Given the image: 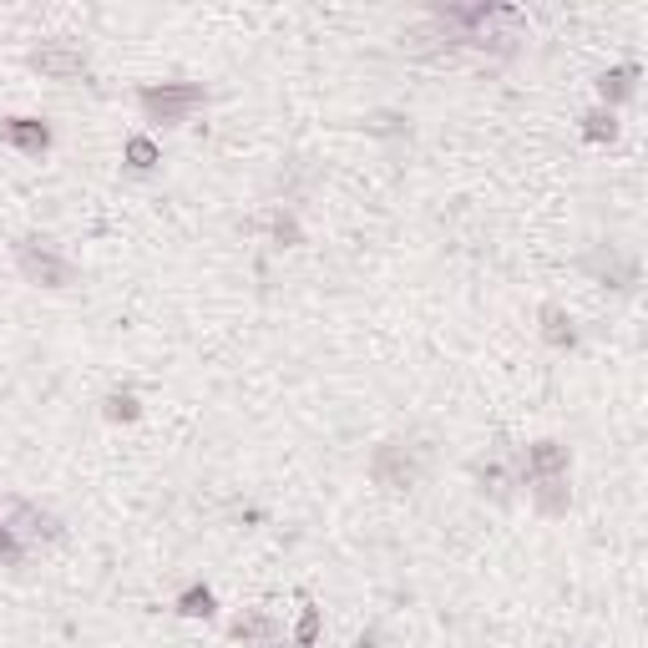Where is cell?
I'll return each mask as SVG.
<instances>
[{
	"label": "cell",
	"instance_id": "1",
	"mask_svg": "<svg viewBox=\"0 0 648 648\" xmlns=\"http://www.w3.org/2000/svg\"><path fill=\"white\" fill-rule=\"evenodd\" d=\"M203 86L198 82H163V86H142L138 102L152 122H188L198 107H203Z\"/></svg>",
	"mask_w": 648,
	"mask_h": 648
},
{
	"label": "cell",
	"instance_id": "2",
	"mask_svg": "<svg viewBox=\"0 0 648 648\" xmlns=\"http://www.w3.org/2000/svg\"><path fill=\"white\" fill-rule=\"evenodd\" d=\"M15 263H21V274H26L31 284H42V290H67L71 279H76L71 259H61L46 238H21V244H15Z\"/></svg>",
	"mask_w": 648,
	"mask_h": 648
},
{
	"label": "cell",
	"instance_id": "3",
	"mask_svg": "<svg viewBox=\"0 0 648 648\" xmlns=\"http://www.w3.org/2000/svg\"><path fill=\"white\" fill-rule=\"evenodd\" d=\"M370 471H375V482L380 486L405 492V486L421 482V456H415V446H405V441H386V446H375Z\"/></svg>",
	"mask_w": 648,
	"mask_h": 648
},
{
	"label": "cell",
	"instance_id": "4",
	"mask_svg": "<svg viewBox=\"0 0 648 648\" xmlns=\"http://www.w3.org/2000/svg\"><path fill=\"white\" fill-rule=\"evenodd\" d=\"M31 67L42 71V76H51V82H82L86 56L76 51V46H67V42H51V46H42V51L31 56Z\"/></svg>",
	"mask_w": 648,
	"mask_h": 648
},
{
	"label": "cell",
	"instance_id": "5",
	"mask_svg": "<svg viewBox=\"0 0 648 648\" xmlns=\"http://www.w3.org/2000/svg\"><path fill=\"white\" fill-rule=\"evenodd\" d=\"M582 269H588L593 279H603V284H613V290H634L638 284V263L618 259L613 249H593L588 259H582Z\"/></svg>",
	"mask_w": 648,
	"mask_h": 648
},
{
	"label": "cell",
	"instance_id": "6",
	"mask_svg": "<svg viewBox=\"0 0 648 648\" xmlns=\"http://www.w3.org/2000/svg\"><path fill=\"white\" fill-rule=\"evenodd\" d=\"M522 476L527 482H547V476H567V446L563 441H538L522 456Z\"/></svg>",
	"mask_w": 648,
	"mask_h": 648
},
{
	"label": "cell",
	"instance_id": "7",
	"mask_svg": "<svg viewBox=\"0 0 648 648\" xmlns=\"http://www.w3.org/2000/svg\"><path fill=\"white\" fill-rule=\"evenodd\" d=\"M0 142H11V148L42 157V152L51 148V127L36 122V117H5V122H0Z\"/></svg>",
	"mask_w": 648,
	"mask_h": 648
},
{
	"label": "cell",
	"instance_id": "8",
	"mask_svg": "<svg viewBox=\"0 0 648 648\" xmlns=\"http://www.w3.org/2000/svg\"><path fill=\"white\" fill-rule=\"evenodd\" d=\"M5 527H11V532H26V538H61V522H56L51 511H36L31 502H15V507L5 511Z\"/></svg>",
	"mask_w": 648,
	"mask_h": 648
},
{
	"label": "cell",
	"instance_id": "9",
	"mask_svg": "<svg viewBox=\"0 0 648 648\" xmlns=\"http://www.w3.org/2000/svg\"><path fill=\"white\" fill-rule=\"evenodd\" d=\"M542 340H547L552 350H573L578 345V330H573V315H567L563 304H542Z\"/></svg>",
	"mask_w": 648,
	"mask_h": 648
},
{
	"label": "cell",
	"instance_id": "10",
	"mask_svg": "<svg viewBox=\"0 0 648 648\" xmlns=\"http://www.w3.org/2000/svg\"><path fill=\"white\" fill-rule=\"evenodd\" d=\"M634 82H638V67H613V71H603V76H598V92H603L608 111H613V102L634 97Z\"/></svg>",
	"mask_w": 648,
	"mask_h": 648
},
{
	"label": "cell",
	"instance_id": "11",
	"mask_svg": "<svg viewBox=\"0 0 648 648\" xmlns=\"http://www.w3.org/2000/svg\"><path fill=\"white\" fill-rule=\"evenodd\" d=\"M234 638H244V644H274L279 628L269 613H244V618H234V628H228Z\"/></svg>",
	"mask_w": 648,
	"mask_h": 648
},
{
	"label": "cell",
	"instance_id": "12",
	"mask_svg": "<svg viewBox=\"0 0 648 648\" xmlns=\"http://www.w3.org/2000/svg\"><path fill=\"white\" fill-rule=\"evenodd\" d=\"M532 502H538L547 517L567 511V476H547V482H532Z\"/></svg>",
	"mask_w": 648,
	"mask_h": 648
},
{
	"label": "cell",
	"instance_id": "13",
	"mask_svg": "<svg viewBox=\"0 0 648 648\" xmlns=\"http://www.w3.org/2000/svg\"><path fill=\"white\" fill-rule=\"evenodd\" d=\"M582 138L588 142H613L618 138V122H613V111L608 107H593L588 117H582Z\"/></svg>",
	"mask_w": 648,
	"mask_h": 648
},
{
	"label": "cell",
	"instance_id": "14",
	"mask_svg": "<svg viewBox=\"0 0 648 648\" xmlns=\"http://www.w3.org/2000/svg\"><path fill=\"white\" fill-rule=\"evenodd\" d=\"M178 613H188V618H208V613H213V588H203V582L182 588V593H178Z\"/></svg>",
	"mask_w": 648,
	"mask_h": 648
},
{
	"label": "cell",
	"instance_id": "15",
	"mask_svg": "<svg viewBox=\"0 0 648 648\" xmlns=\"http://www.w3.org/2000/svg\"><path fill=\"white\" fill-rule=\"evenodd\" d=\"M127 163L138 167V173L157 167V163H163V157H157V142H152V138H127Z\"/></svg>",
	"mask_w": 648,
	"mask_h": 648
},
{
	"label": "cell",
	"instance_id": "16",
	"mask_svg": "<svg viewBox=\"0 0 648 648\" xmlns=\"http://www.w3.org/2000/svg\"><path fill=\"white\" fill-rule=\"evenodd\" d=\"M107 415H111V421H138V415H142L138 396H132V390H111V396H107Z\"/></svg>",
	"mask_w": 648,
	"mask_h": 648
},
{
	"label": "cell",
	"instance_id": "17",
	"mask_svg": "<svg viewBox=\"0 0 648 648\" xmlns=\"http://www.w3.org/2000/svg\"><path fill=\"white\" fill-rule=\"evenodd\" d=\"M365 127H370L375 138H396V132H405V117H396V111H370Z\"/></svg>",
	"mask_w": 648,
	"mask_h": 648
},
{
	"label": "cell",
	"instance_id": "18",
	"mask_svg": "<svg viewBox=\"0 0 648 648\" xmlns=\"http://www.w3.org/2000/svg\"><path fill=\"white\" fill-rule=\"evenodd\" d=\"M315 638H319V608H304V613H299V628H294V644L309 648Z\"/></svg>",
	"mask_w": 648,
	"mask_h": 648
},
{
	"label": "cell",
	"instance_id": "19",
	"mask_svg": "<svg viewBox=\"0 0 648 648\" xmlns=\"http://www.w3.org/2000/svg\"><path fill=\"white\" fill-rule=\"evenodd\" d=\"M21 557H26V547H21V538H15L11 527L0 522V563L11 567V563H21Z\"/></svg>",
	"mask_w": 648,
	"mask_h": 648
},
{
	"label": "cell",
	"instance_id": "20",
	"mask_svg": "<svg viewBox=\"0 0 648 648\" xmlns=\"http://www.w3.org/2000/svg\"><path fill=\"white\" fill-rule=\"evenodd\" d=\"M274 234H279V244H299V223H294L290 213H279V219H274Z\"/></svg>",
	"mask_w": 648,
	"mask_h": 648
},
{
	"label": "cell",
	"instance_id": "21",
	"mask_svg": "<svg viewBox=\"0 0 648 648\" xmlns=\"http://www.w3.org/2000/svg\"><path fill=\"white\" fill-rule=\"evenodd\" d=\"M355 648H380V634H375V628H370V634H360Z\"/></svg>",
	"mask_w": 648,
	"mask_h": 648
}]
</instances>
